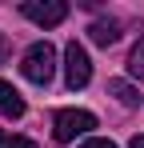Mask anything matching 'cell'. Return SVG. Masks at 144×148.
<instances>
[{
    "mask_svg": "<svg viewBox=\"0 0 144 148\" xmlns=\"http://www.w3.org/2000/svg\"><path fill=\"white\" fill-rule=\"evenodd\" d=\"M0 148H36V140H28V136H12V132L0 128Z\"/></svg>",
    "mask_w": 144,
    "mask_h": 148,
    "instance_id": "9c48e42d",
    "label": "cell"
},
{
    "mask_svg": "<svg viewBox=\"0 0 144 148\" xmlns=\"http://www.w3.org/2000/svg\"><path fill=\"white\" fill-rule=\"evenodd\" d=\"M88 36H92L100 48H108V44H116V40H120V24H116V20H96V24L88 28Z\"/></svg>",
    "mask_w": 144,
    "mask_h": 148,
    "instance_id": "8992f818",
    "label": "cell"
},
{
    "mask_svg": "<svg viewBox=\"0 0 144 148\" xmlns=\"http://www.w3.org/2000/svg\"><path fill=\"white\" fill-rule=\"evenodd\" d=\"M128 148H144V136H132V140H128Z\"/></svg>",
    "mask_w": 144,
    "mask_h": 148,
    "instance_id": "7c38bea8",
    "label": "cell"
},
{
    "mask_svg": "<svg viewBox=\"0 0 144 148\" xmlns=\"http://www.w3.org/2000/svg\"><path fill=\"white\" fill-rule=\"evenodd\" d=\"M108 92H112L120 104H128V108H136V104H140V92H136L128 80H108Z\"/></svg>",
    "mask_w": 144,
    "mask_h": 148,
    "instance_id": "52a82bcc",
    "label": "cell"
},
{
    "mask_svg": "<svg viewBox=\"0 0 144 148\" xmlns=\"http://www.w3.org/2000/svg\"><path fill=\"white\" fill-rule=\"evenodd\" d=\"M20 72H24V80H32V84H40V88H44L48 80L56 76V48H52L48 40H36L32 48L24 52Z\"/></svg>",
    "mask_w": 144,
    "mask_h": 148,
    "instance_id": "6da1fadb",
    "label": "cell"
},
{
    "mask_svg": "<svg viewBox=\"0 0 144 148\" xmlns=\"http://www.w3.org/2000/svg\"><path fill=\"white\" fill-rule=\"evenodd\" d=\"M0 116H8V120H20L24 116V96L8 80H0Z\"/></svg>",
    "mask_w": 144,
    "mask_h": 148,
    "instance_id": "5b68a950",
    "label": "cell"
},
{
    "mask_svg": "<svg viewBox=\"0 0 144 148\" xmlns=\"http://www.w3.org/2000/svg\"><path fill=\"white\" fill-rule=\"evenodd\" d=\"M128 76H136V80H144V36L132 44V52H128Z\"/></svg>",
    "mask_w": 144,
    "mask_h": 148,
    "instance_id": "ba28073f",
    "label": "cell"
},
{
    "mask_svg": "<svg viewBox=\"0 0 144 148\" xmlns=\"http://www.w3.org/2000/svg\"><path fill=\"white\" fill-rule=\"evenodd\" d=\"M80 148H116V140H108V136H88Z\"/></svg>",
    "mask_w": 144,
    "mask_h": 148,
    "instance_id": "30bf717a",
    "label": "cell"
},
{
    "mask_svg": "<svg viewBox=\"0 0 144 148\" xmlns=\"http://www.w3.org/2000/svg\"><path fill=\"white\" fill-rule=\"evenodd\" d=\"M4 56H8V40L0 36V64H4Z\"/></svg>",
    "mask_w": 144,
    "mask_h": 148,
    "instance_id": "8fae6325",
    "label": "cell"
},
{
    "mask_svg": "<svg viewBox=\"0 0 144 148\" xmlns=\"http://www.w3.org/2000/svg\"><path fill=\"white\" fill-rule=\"evenodd\" d=\"M20 12L32 20V24H40V28H56L64 16H68V4H64V0H24Z\"/></svg>",
    "mask_w": 144,
    "mask_h": 148,
    "instance_id": "277c9868",
    "label": "cell"
},
{
    "mask_svg": "<svg viewBox=\"0 0 144 148\" xmlns=\"http://www.w3.org/2000/svg\"><path fill=\"white\" fill-rule=\"evenodd\" d=\"M92 128H96V116L84 112V108H60V112L52 116V136H56L60 144H72L76 136H88Z\"/></svg>",
    "mask_w": 144,
    "mask_h": 148,
    "instance_id": "7a4b0ae2",
    "label": "cell"
},
{
    "mask_svg": "<svg viewBox=\"0 0 144 148\" xmlns=\"http://www.w3.org/2000/svg\"><path fill=\"white\" fill-rule=\"evenodd\" d=\"M88 80H92V60H88L84 44L68 40V44H64V84L76 92V88H84Z\"/></svg>",
    "mask_w": 144,
    "mask_h": 148,
    "instance_id": "3957f363",
    "label": "cell"
}]
</instances>
